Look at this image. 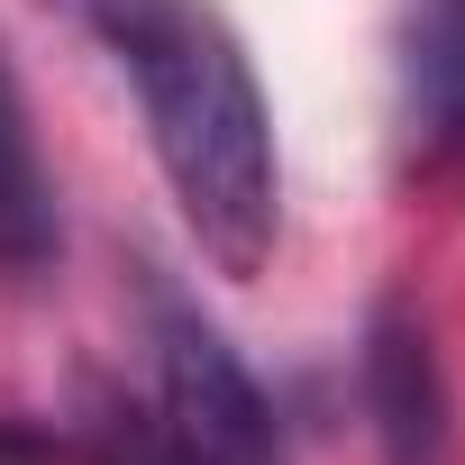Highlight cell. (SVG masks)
I'll return each instance as SVG.
<instances>
[{"label": "cell", "instance_id": "1", "mask_svg": "<svg viewBox=\"0 0 465 465\" xmlns=\"http://www.w3.org/2000/svg\"><path fill=\"white\" fill-rule=\"evenodd\" d=\"M92 28L146 110V146L201 256L238 283L265 274L283 228V173H274V110L256 92L238 28L210 0H92Z\"/></svg>", "mask_w": 465, "mask_h": 465}, {"label": "cell", "instance_id": "2", "mask_svg": "<svg viewBox=\"0 0 465 465\" xmlns=\"http://www.w3.org/2000/svg\"><path fill=\"white\" fill-rule=\"evenodd\" d=\"M83 456H101V465H292L283 420H274L265 383L247 374V356L173 292H155V311H146L137 392L101 420V438Z\"/></svg>", "mask_w": 465, "mask_h": 465}, {"label": "cell", "instance_id": "3", "mask_svg": "<svg viewBox=\"0 0 465 465\" xmlns=\"http://www.w3.org/2000/svg\"><path fill=\"white\" fill-rule=\"evenodd\" d=\"M365 411H374L383 465H447V374L429 329L401 302L365 320Z\"/></svg>", "mask_w": 465, "mask_h": 465}, {"label": "cell", "instance_id": "4", "mask_svg": "<svg viewBox=\"0 0 465 465\" xmlns=\"http://www.w3.org/2000/svg\"><path fill=\"white\" fill-rule=\"evenodd\" d=\"M401 128L411 164L456 183L465 173V0H411L401 19Z\"/></svg>", "mask_w": 465, "mask_h": 465}, {"label": "cell", "instance_id": "5", "mask_svg": "<svg viewBox=\"0 0 465 465\" xmlns=\"http://www.w3.org/2000/svg\"><path fill=\"white\" fill-rule=\"evenodd\" d=\"M37 238H46V201H37V164H28L10 83H0V256H28Z\"/></svg>", "mask_w": 465, "mask_h": 465}]
</instances>
